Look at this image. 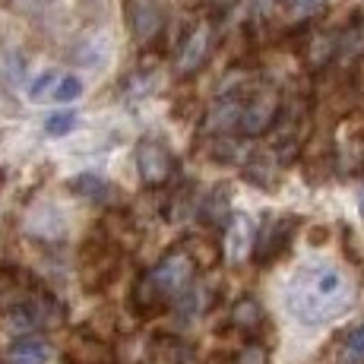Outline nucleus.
Wrapping results in <instances>:
<instances>
[{
	"label": "nucleus",
	"mask_w": 364,
	"mask_h": 364,
	"mask_svg": "<svg viewBox=\"0 0 364 364\" xmlns=\"http://www.w3.org/2000/svg\"><path fill=\"white\" fill-rule=\"evenodd\" d=\"M67 191L73 197H82V200H105L111 193V184L105 178H99L95 171H82L76 178L67 181Z\"/></svg>",
	"instance_id": "12"
},
{
	"label": "nucleus",
	"mask_w": 364,
	"mask_h": 364,
	"mask_svg": "<svg viewBox=\"0 0 364 364\" xmlns=\"http://www.w3.org/2000/svg\"><path fill=\"white\" fill-rule=\"evenodd\" d=\"M244 174H247L250 181H257V184H272V162L269 159H263V156H257V159H250L247 168H244Z\"/></svg>",
	"instance_id": "19"
},
{
	"label": "nucleus",
	"mask_w": 364,
	"mask_h": 364,
	"mask_svg": "<svg viewBox=\"0 0 364 364\" xmlns=\"http://www.w3.org/2000/svg\"><path fill=\"white\" fill-rule=\"evenodd\" d=\"M254 244H257V228L250 215H232L225 222V237H222V250H225V260L237 266L247 257H254Z\"/></svg>",
	"instance_id": "7"
},
{
	"label": "nucleus",
	"mask_w": 364,
	"mask_h": 364,
	"mask_svg": "<svg viewBox=\"0 0 364 364\" xmlns=\"http://www.w3.org/2000/svg\"><path fill=\"white\" fill-rule=\"evenodd\" d=\"M82 92H86V86H82V80H80V76H73V73H60L58 86H54L51 102H58V105L80 102V99H82Z\"/></svg>",
	"instance_id": "16"
},
{
	"label": "nucleus",
	"mask_w": 364,
	"mask_h": 364,
	"mask_svg": "<svg viewBox=\"0 0 364 364\" xmlns=\"http://www.w3.org/2000/svg\"><path fill=\"white\" fill-rule=\"evenodd\" d=\"M320 6H323V0H291V10H295L298 16H311Z\"/></svg>",
	"instance_id": "22"
},
{
	"label": "nucleus",
	"mask_w": 364,
	"mask_h": 364,
	"mask_svg": "<svg viewBox=\"0 0 364 364\" xmlns=\"http://www.w3.org/2000/svg\"><path fill=\"white\" fill-rule=\"evenodd\" d=\"M285 311L301 326H323L355 301V285L336 263L307 260L285 282Z\"/></svg>",
	"instance_id": "1"
},
{
	"label": "nucleus",
	"mask_w": 364,
	"mask_h": 364,
	"mask_svg": "<svg viewBox=\"0 0 364 364\" xmlns=\"http://www.w3.org/2000/svg\"><path fill=\"white\" fill-rule=\"evenodd\" d=\"M58 80H60V70H45V73H38V76H35V80L29 82V102H35V105L51 102Z\"/></svg>",
	"instance_id": "17"
},
{
	"label": "nucleus",
	"mask_w": 364,
	"mask_h": 364,
	"mask_svg": "<svg viewBox=\"0 0 364 364\" xmlns=\"http://www.w3.org/2000/svg\"><path fill=\"white\" fill-rule=\"evenodd\" d=\"M298 222L295 215H266V222L257 232V244H254V260L257 266H269L285 254V247L291 244Z\"/></svg>",
	"instance_id": "3"
},
{
	"label": "nucleus",
	"mask_w": 364,
	"mask_h": 364,
	"mask_svg": "<svg viewBox=\"0 0 364 364\" xmlns=\"http://www.w3.org/2000/svg\"><path fill=\"white\" fill-rule=\"evenodd\" d=\"M4 82L6 86H16L19 80H23V60H19V54H6L4 58Z\"/></svg>",
	"instance_id": "21"
},
{
	"label": "nucleus",
	"mask_w": 364,
	"mask_h": 364,
	"mask_svg": "<svg viewBox=\"0 0 364 364\" xmlns=\"http://www.w3.org/2000/svg\"><path fill=\"white\" fill-rule=\"evenodd\" d=\"M209 51H213V26L209 23H200L197 29L184 38L178 51V73L181 76H191L209 60Z\"/></svg>",
	"instance_id": "8"
},
{
	"label": "nucleus",
	"mask_w": 364,
	"mask_h": 364,
	"mask_svg": "<svg viewBox=\"0 0 364 364\" xmlns=\"http://www.w3.org/2000/svg\"><path fill=\"white\" fill-rule=\"evenodd\" d=\"M206 304H209V295L203 285H187V289L174 298V311H178L181 317H197V314L206 311Z\"/></svg>",
	"instance_id": "15"
},
{
	"label": "nucleus",
	"mask_w": 364,
	"mask_h": 364,
	"mask_svg": "<svg viewBox=\"0 0 364 364\" xmlns=\"http://www.w3.org/2000/svg\"><path fill=\"white\" fill-rule=\"evenodd\" d=\"M279 117V95L269 92V89H260L254 92L241 108V130L244 136H263V133L272 130Z\"/></svg>",
	"instance_id": "5"
},
{
	"label": "nucleus",
	"mask_w": 364,
	"mask_h": 364,
	"mask_svg": "<svg viewBox=\"0 0 364 364\" xmlns=\"http://www.w3.org/2000/svg\"><path fill=\"white\" fill-rule=\"evenodd\" d=\"M191 279H193V257L187 254V250H171V254H165L162 260L149 269V276L139 282V289H146V295L136 291V304L146 301V307L152 311V307L162 304V301H174L191 285Z\"/></svg>",
	"instance_id": "2"
},
{
	"label": "nucleus",
	"mask_w": 364,
	"mask_h": 364,
	"mask_svg": "<svg viewBox=\"0 0 364 364\" xmlns=\"http://www.w3.org/2000/svg\"><path fill=\"white\" fill-rule=\"evenodd\" d=\"M228 187H213V193H206L200 203V222L203 225H225L232 215H228Z\"/></svg>",
	"instance_id": "11"
},
{
	"label": "nucleus",
	"mask_w": 364,
	"mask_h": 364,
	"mask_svg": "<svg viewBox=\"0 0 364 364\" xmlns=\"http://www.w3.org/2000/svg\"><path fill=\"white\" fill-rule=\"evenodd\" d=\"M336 361L339 364H364V323H355L342 333Z\"/></svg>",
	"instance_id": "13"
},
{
	"label": "nucleus",
	"mask_w": 364,
	"mask_h": 364,
	"mask_svg": "<svg viewBox=\"0 0 364 364\" xmlns=\"http://www.w3.org/2000/svg\"><path fill=\"white\" fill-rule=\"evenodd\" d=\"M232 364H269V355H266L263 346H257V342H250V346H244L241 352L235 355Z\"/></svg>",
	"instance_id": "20"
},
{
	"label": "nucleus",
	"mask_w": 364,
	"mask_h": 364,
	"mask_svg": "<svg viewBox=\"0 0 364 364\" xmlns=\"http://www.w3.org/2000/svg\"><path fill=\"white\" fill-rule=\"evenodd\" d=\"M228 320H232V326H237V330L244 333H257L263 326V304L257 301L254 295H244L237 298L232 304V314H228Z\"/></svg>",
	"instance_id": "10"
},
{
	"label": "nucleus",
	"mask_w": 364,
	"mask_h": 364,
	"mask_svg": "<svg viewBox=\"0 0 364 364\" xmlns=\"http://www.w3.org/2000/svg\"><path fill=\"white\" fill-rule=\"evenodd\" d=\"M159 29H162V13H159L156 4H139L133 10V32H136L139 41L156 38Z\"/></svg>",
	"instance_id": "14"
},
{
	"label": "nucleus",
	"mask_w": 364,
	"mask_h": 364,
	"mask_svg": "<svg viewBox=\"0 0 364 364\" xmlns=\"http://www.w3.org/2000/svg\"><path fill=\"white\" fill-rule=\"evenodd\" d=\"M136 171H139V178H143V184L162 187L174 174V159L159 139H143V143L136 146Z\"/></svg>",
	"instance_id": "6"
},
{
	"label": "nucleus",
	"mask_w": 364,
	"mask_h": 364,
	"mask_svg": "<svg viewBox=\"0 0 364 364\" xmlns=\"http://www.w3.org/2000/svg\"><path fill=\"white\" fill-rule=\"evenodd\" d=\"M10 317V326L13 330H23V333H32V330H41V326H54L60 323V307L54 304L51 298H41V295H29V298H16L6 311Z\"/></svg>",
	"instance_id": "4"
},
{
	"label": "nucleus",
	"mask_w": 364,
	"mask_h": 364,
	"mask_svg": "<svg viewBox=\"0 0 364 364\" xmlns=\"http://www.w3.org/2000/svg\"><path fill=\"white\" fill-rule=\"evenodd\" d=\"M76 124H80V114L76 111H54V114L45 117V133L48 136H70V133L76 130Z\"/></svg>",
	"instance_id": "18"
},
{
	"label": "nucleus",
	"mask_w": 364,
	"mask_h": 364,
	"mask_svg": "<svg viewBox=\"0 0 364 364\" xmlns=\"http://www.w3.org/2000/svg\"><path fill=\"white\" fill-rule=\"evenodd\" d=\"M6 358H10V364H48L54 358V346L41 336H23L10 346Z\"/></svg>",
	"instance_id": "9"
}]
</instances>
